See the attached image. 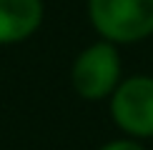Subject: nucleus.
Segmentation results:
<instances>
[{
    "label": "nucleus",
    "mask_w": 153,
    "mask_h": 150,
    "mask_svg": "<svg viewBox=\"0 0 153 150\" xmlns=\"http://www.w3.org/2000/svg\"><path fill=\"white\" fill-rule=\"evenodd\" d=\"M123 55L120 48L108 40H93L71 62V88L80 100L103 103L123 80Z\"/></svg>",
    "instance_id": "2"
},
{
    "label": "nucleus",
    "mask_w": 153,
    "mask_h": 150,
    "mask_svg": "<svg viewBox=\"0 0 153 150\" xmlns=\"http://www.w3.org/2000/svg\"><path fill=\"white\" fill-rule=\"evenodd\" d=\"M93 33L118 48L153 38V0H85Z\"/></svg>",
    "instance_id": "1"
},
{
    "label": "nucleus",
    "mask_w": 153,
    "mask_h": 150,
    "mask_svg": "<svg viewBox=\"0 0 153 150\" xmlns=\"http://www.w3.org/2000/svg\"><path fill=\"white\" fill-rule=\"evenodd\" d=\"M45 20L43 0H0V48L30 40Z\"/></svg>",
    "instance_id": "4"
},
{
    "label": "nucleus",
    "mask_w": 153,
    "mask_h": 150,
    "mask_svg": "<svg viewBox=\"0 0 153 150\" xmlns=\"http://www.w3.org/2000/svg\"><path fill=\"white\" fill-rule=\"evenodd\" d=\"M98 150H148L143 145L141 140H131V138H113V140H108V143H103Z\"/></svg>",
    "instance_id": "5"
},
{
    "label": "nucleus",
    "mask_w": 153,
    "mask_h": 150,
    "mask_svg": "<svg viewBox=\"0 0 153 150\" xmlns=\"http://www.w3.org/2000/svg\"><path fill=\"white\" fill-rule=\"evenodd\" d=\"M108 115L123 138L153 140V75H123L108 98Z\"/></svg>",
    "instance_id": "3"
}]
</instances>
